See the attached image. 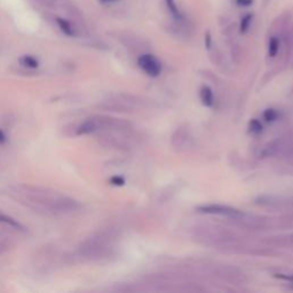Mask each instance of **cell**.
<instances>
[{"instance_id":"cell-1","label":"cell","mask_w":293,"mask_h":293,"mask_svg":"<svg viewBox=\"0 0 293 293\" xmlns=\"http://www.w3.org/2000/svg\"><path fill=\"white\" fill-rule=\"evenodd\" d=\"M10 196L18 203L39 212L64 214L78 211L80 203L54 189L31 184H15L10 188Z\"/></svg>"},{"instance_id":"cell-2","label":"cell","mask_w":293,"mask_h":293,"mask_svg":"<svg viewBox=\"0 0 293 293\" xmlns=\"http://www.w3.org/2000/svg\"><path fill=\"white\" fill-rule=\"evenodd\" d=\"M79 253L82 258L90 260H98L104 258L108 253V246L104 238L101 237H90L82 243L79 248Z\"/></svg>"},{"instance_id":"cell-3","label":"cell","mask_w":293,"mask_h":293,"mask_svg":"<svg viewBox=\"0 0 293 293\" xmlns=\"http://www.w3.org/2000/svg\"><path fill=\"white\" fill-rule=\"evenodd\" d=\"M138 64L140 68L152 77L160 76L162 72V64L156 56L152 54H144L138 58Z\"/></svg>"},{"instance_id":"cell-4","label":"cell","mask_w":293,"mask_h":293,"mask_svg":"<svg viewBox=\"0 0 293 293\" xmlns=\"http://www.w3.org/2000/svg\"><path fill=\"white\" fill-rule=\"evenodd\" d=\"M200 212L202 213H208V214H219V216H240L242 212L240 210L234 208L232 206H227V205H220V204H208L200 206Z\"/></svg>"},{"instance_id":"cell-5","label":"cell","mask_w":293,"mask_h":293,"mask_svg":"<svg viewBox=\"0 0 293 293\" xmlns=\"http://www.w3.org/2000/svg\"><path fill=\"white\" fill-rule=\"evenodd\" d=\"M165 4H166V7H168V10L170 12V14H171V16L176 20V22L182 23L184 22V14L182 13L181 10L179 8V6L176 5V0H165Z\"/></svg>"},{"instance_id":"cell-6","label":"cell","mask_w":293,"mask_h":293,"mask_svg":"<svg viewBox=\"0 0 293 293\" xmlns=\"http://www.w3.org/2000/svg\"><path fill=\"white\" fill-rule=\"evenodd\" d=\"M56 22H58V26L60 28L61 31L66 36H70V37H74V36H76V30H74V28L72 26V23H70L68 20H64V18H56Z\"/></svg>"},{"instance_id":"cell-7","label":"cell","mask_w":293,"mask_h":293,"mask_svg":"<svg viewBox=\"0 0 293 293\" xmlns=\"http://www.w3.org/2000/svg\"><path fill=\"white\" fill-rule=\"evenodd\" d=\"M200 100L206 106H212L214 104V95L208 86H204L200 90Z\"/></svg>"},{"instance_id":"cell-8","label":"cell","mask_w":293,"mask_h":293,"mask_svg":"<svg viewBox=\"0 0 293 293\" xmlns=\"http://www.w3.org/2000/svg\"><path fill=\"white\" fill-rule=\"evenodd\" d=\"M0 222L8 226L10 228L12 229H16V230H24V227L18 222V221L14 220L13 218H10L8 216H5V214H0Z\"/></svg>"},{"instance_id":"cell-9","label":"cell","mask_w":293,"mask_h":293,"mask_svg":"<svg viewBox=\"0 0 293 293\" xmlns=\"http://www.w3.org/2000/svg\"><path fill=\"white\" fill-rule=\"evenodd\" d=\"M20 63H21V66L28 69H37L39 66V61L34 56H32V55H24V56H22L20 58Z\"/></svg>"},{"instance_id":"cell-10","label":"cell","mask_w":293,"mask_h":293,"mask_svg":"<svg viewBox=\"0 0 293 293\" xmlns=\"http://www.w3.org/2000/svg\"><path fill=\"white\" fill-rule=\"evenodd\" d=\"M280 50V39L277 37H272L269 39L268 54L270 58H275Z\"/></svg>"},{"instance_id":"cell-11","label":"cell","mask_w":293,"mask_h":293,"mask_svg":"<svg viewBox=\"0 0 293 293\" xmlns=\"http://www.w3.org/2000/svg\"><path fill=\"white\" fill-rule=\"evenodd\" d=\"M252 21H253V14L252 13H248L246 15H245V16L242 18L240 26V31L242 34H245L248 29H250Z\"/></svg>"},{"instance_id":"cell-12","label":"cell","mask_w":293,"mask_h":293,"mask_svg":"<svg viewBox=\"0 0 293 293\" xmlns=\"http://www.w3.org/2000/svg\"><path fill=\"white\" fill-rule=\"evenodd\" d=\"M264 118L266 122H274L278 118V112L275 109H267L264 112Z\"/></svg>"},{"instance_id":"cell-13","label":"cell","mask_w":293,"mask_h":293,"mask_svg":"<svg viewBox=\"0 0 293 293\" xmlns=\"http://www.w3.org/2000/svg\"><path fill=\"white\" fill-rule=\"evenodd\" d=\"M250 128L253 133H260L262 130V125L261 122L256 120H252L250 122Z\"/></svg>"},{"instance_id":"cell-14","label":"cell","mask_w":293,"mask_h":293,"mask_svg":"<svg viewBox=\"0 0 293 293\" xmlns=\"http://www.w3.org/2000/svg\"><path fill=\"white\" fill-rule=\"evenodd\" d=\"M235 4L238 7H248L253 4V0H235Z\"/></svg>"},{"instance_id":"cell-15","label":"cell","mask_w":293,"mask_h":293,"mask_svg":"<svg viewBox=\"0 0 293 293\" xmlns=\"http://www.w3.org/2000/svg\"><path fill=\"white\" fill-rule=\"evenodd\" d=\"M110 182H112V184H116V186H122L125 184V180L122 179V176H114L110 179Z\"/></svg>"},{"instance_id":"cell-16","label":"cell","mask_w":293,"mask_h":293,"mask_svg":"<svg viewBox=\"0 0 293 293\" xmlns=\"http://www.w3.org/2000/svg\"><path fill=\"white\" fill-rule=\"evenodd\" d=\"M275 277L284 280H290V282L293 283V275H284V274H276Z\"/></svg>"},{"instance_id":"cell-17","label":"cell","mask_w":293,"mask_h":293,"mask_svg":"<svg viewBox=\"0 0 293 293\" xmlns=\"http://www.w3.org/2000/svg\"><path fill=\"white\" fill-rule=\"evenodd\" d=\"M211 34H210V32H208L206 34H205V45H206L208 48H210V46H211Z\"/></svg>"},{"instance_id":"cell-18","label":"cell","mask_w":293,"mask_h":293,"mask_svg":"<svg viewBox=\"0 0 293 293\" xmlns=\"http://www.w3.org/2000/svg\"><path fill=\"white\" fill-rule=\"evenodd\" d=\"M101 4H104V5H110V4H116V2H120V0H98Z\"/></svg>"},{"instance_id":"cell-19","label":"cell","mask_w":293,"mask_h":293,"mask_svg":"<svg viewBox=\"0 0 293 293\" xmlns=\"http://www.w3.org/2000/svg\"><path fill=\"white\" fill-rule=\"evenodd\" d=\"M6 140H7V138H6V136H5V133H4L2 130H0V144H5Z\"/></svg>"},{"instance_id":"cell-20","label":"cell","mask_w":293,"mask_h":293,"mask_svg":"<svg viewBox=\"0 0 293 293\" xmlns=\"http://www.w3.org/2000/svg\"><path fill=\"white\" fill-rule=\"evenodd\" d=\"M264 2H268V0H264Z\"/></svg>"}]
</instances>
